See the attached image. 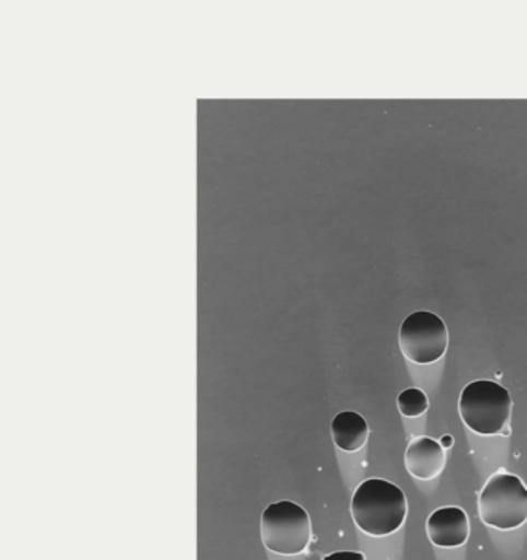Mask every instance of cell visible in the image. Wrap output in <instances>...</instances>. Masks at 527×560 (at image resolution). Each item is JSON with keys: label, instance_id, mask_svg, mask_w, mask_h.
<instances>
[{"label": "cell", "instance_id": "cell-1", "mask_svg": "<svg viewBox=\"0 0 527 560\" xmlns=\"http://www.w3.org/2000/svg\"><path fill=\"white\" fill-rule=\"evenodd\" d=\"M408 500L401 488L382 478H370L356 488L352 498V516L356 526L370 536L395 533L405 523Z\"/></svg>", "mask_w": 527, "mask_h": 560}, {"label": "cell", "instance_id": "cell-2", "mask_svg": "<svg viewBox=\"0 0 527 560\" xmlns=\"http://www.w3.org/2000/svg\"><path fill=\"white\" fill-rule=\"evenodd\" d=\"M465 424L480 435L503 434L511 418L510 392L500 383L478 380L464 388L458 401Z\"/></svg>", "mask_w": 527, "mask_h": 560}, {"label": "cell", "instance_id": "cell-3", "mask_svg": "<svg viewBox=\"0 0 527 560\" xmlns=\"http://www.w3.org/2000/svg\"><path fill=\"white\" fill-rule=\"evenodd\" d=\"M478 513L487 526L510 530L527 521V488L511 474L493 475L478 498Z\"/></svg>", "mask_w": 527, "mask_h": 560}, {"label": "cell", "instance_id": "cell-4", "mask_svg": "<svg viewBox=\"0 0 527 560\" xmlns=\"http://www.w3.org/2000/svg\"><path fill=\"white\" fill-rule=\"evenodd\" d=\"M261 540L271 552H303L311 540L309 514L293 501L270 504L261 514Z\"/></svg>", "mask_w": 527, "mask_h": 560}, {"label": "cell", "instance_id": "cell-5", "mask_svg": "<svg viewBox=\"0 0 527 560\" xmlns=\"http://www.w3.org/2000/svg\"><path fill=\"white\" fill-rule=\"evenodd\" d=\"M399 347L409 362L418 365L437 362L447 352V326L429 311L409 314L399 329Z\"/></svg>", "mask_w": 527, "mask_h": 560}, {"label": "cell", "instance_id": "cell-6", "mask_svg": "<svg viewBox=\"0 0 527 560\" xmlns=\"http://www.w3.org/2000/svg\"><path fill=\"white\" fill-rule=\"evenodd\" d=\"M470 534L467 513L460 508L447 506L434 511L428 521V536L437 547H458L467 542Z\"/></svg>", "mask_w": 527, "mask_h": 560}, {"label": "cell", "instance_id": "cell-7", "mask_svg": "<svg viewBox=\"0 0 527 560\" xmlns=\"http://www.w3.org/2000/svg\"><path fill=\"white\" fill-rule=\"evenodd\" d=\"M445 451L431 438H419L409 444L405 455L406 470L419 480H434L445 467Z\"/></svg>", "mask_w": 527, "mask_h": 560}, {"label": "cell", "instance_id": "cell-8", "mask_svg": "<svg viewBox=\"0 0 527 560\" xmlns=\"http://www.w3.org/2000/svg\"><path fill=\"white\" fill-rule=\"evenodd\" d=\"M370 429L359 412L343 411L332 421V438L337 447L346 452H355L368 441Z\"/></svg>", "mask_w": 527, "mask_h": 560}, {"label": "cell", "instance_id": "cell-9", "mask_svg": "<svg viewBox=\"0 0 527 560\" xmlns=\"http://www.w3.org/2000/svg\"><path fill=\"white\" fill-rule=\"evenodd\" d=\"M398 408L406 418H418L429 408V399L419 388H408L398 396Z\"/></svg>", "mask_w": 527, "mask_h": 560}, {"label": "cell", "instance_id": "cell-10", "mask_svg": "<svg viewBox=\"0 0 527 560\" xmlns=\"http://www.w3.org/2000/svg\"><path fill=\"white\" fill-rule=\"evenodd\" d=\"M324 560H365V556L362 552H350V550H346V552H333L330 556H327Z\"/></svg>", "mask_w": 527, "mask_h": 560}, {"label": "cell", "instance_id": "cell-11", "mask_svg": "<svg viewBox=\"0 0 527 560\" xmlns=\"http://www.w3.org/2000/svg\"><path fill=\"white\" fill-rule=\"evenodd\" d=\"M452 444H454V439H452L450 435H444V438H442V447L448 448L452 447Z\"/></svg>", "mask_w": 527, "mask_h": 560}]
</instances>
